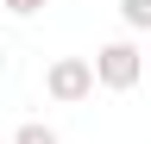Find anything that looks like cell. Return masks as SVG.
I'll return each mask as SVG.
<instances>
[{"label": "cell", "mask_w": 151, "mask_h": 144, "mask_svg": "<svg viewBox=\"0 0 151 144\" xmlns=\"http://www.w3.org/2000/svg\"><path fill=\"white\" fill-rule=\"evenodd\" d=\"M94 82L101 88H113V94H126V88H139V75H145V50L132 44V38H113V44H101L94 50Z\"/></svg>", "instance_id": "1"}, {"label": "cell", "mask_w": 151, "mask_h": 144, "mask_svg": "<svg viewBox=\"0 0 151 144\" xmlns=\"http://www.w3.org/2000/svg\"><path fill=\"white\" fill-rule=\"evenodd\" d=\"M44 88H50V100H63V106L88 100V94H94V69H88V57H57L50 75H44Z\"/></svg>", "instance_id": "2"}, {"label": "cell", "mask_w": 151, "mask_h": 144, "mask_svg": "<svg viewBox=\"0 0 151 144\" xmlns=\"http://www.w3.org/2000/svg\"><path fill=\"white\" fill-rule=\"evenodd\" d=\"M120 19L126 31H151V0H120Z\"/></svg>", "instance_id": "3"}, {"label": "cell", "mask_w": 151, "mask_h": 144, "mask_svg": "<svg viewBox=\"0 0 151 144\" xmlns=\"http://www.w3.org/2000/svg\"><path fill=\"white\" fill-rule=\"evenodd\" d=\"M13 144H57V132H50V125H38V119H25V125L13 132Z\"/></svg>", "instance_id": "4"}, {"label": "cell", "mask_w": 151, "mask_h": 144, "mask_svg": "<svg viewBox=\"0 0 151 144\" xmlns=\"http://www.w3.org/2000/svg\"><path fill=\"white\" fill-rule=\"evenodd\" d=\"M0 6H6V13H19V19H32L38 6H50V0H0Z\"/></svg>", "instance_id": "5"}, {"label": "cell", "mask_w": 151, "mask_h": 144, "mask_svg": "<svg viewBox=\"0 0 151 144\" xmlns=\"http://www.w3.org/2000/svg\"><path fill=\"white\" fill-rule=\"evenodd\" d=\"M0 69H6V57H0Z\"/></svg>", "instance_id": "6"}]
</instances>
